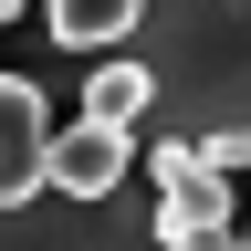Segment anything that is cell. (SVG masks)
I'll return each instance as SVG.
<instances>
[{
	"mask_svg": "<svg viewBox=\"0 0 251 251\" xmlns=\"http://www.w3.org/2000/svg\"><path fill=\"white\" fill-rule=\"evenodd\" d=\"M42 147H52V105L31 74H0V199L42 188Z\"/></svg>",
	"mask_w": 251,
	"mask_h": 251,
	"instance_id": "4",
	"label": "cell"
},
{
	"mask_svg": "<svg viewBox=\"0 0 251 251\" xmlns=\"http://www.w3.org/2000/svg\"><path fill=\"white\" fill-rule=\"evenodd\" d=\"M241 251H251V230H241Z\"/></svg>",
	"mask_w": 251,
	"mask_h": 251,
	"instance_id": "10",
	"label": "cell"
},
{
	"mask_svg": "<svg viewBox=\"0 0 251 251\" xmlns=\"http://www.w3.org/2000/svg\"><path fill=\"white\" fill-rule=\"evenodd\" d=\"M157 251H241L230 220H157Z\"/></svg>",
	"mask_w": 251,
	"mask_h": 251,
	"instance_id": "8",
	"label": "cell"
},
{
	"mask_svg": "<svg viewBox=\"0 0 251 251\" xmlns=\"http://www.w3.org/2000/svg\"><path fill=\"white\" fill-rule=\"evenodd\" d=\"M147 188H157V220H230V178H220L188 136L147 147Z\"/></svg>",
	"mask_w": 251,
	"mask_h": 251,
	"instance_id": "5",
	"label": "cell"
},
{
	"mask_svg": "<svg viewBox=\"0 0 251 251\" xmlns=\"http://www.w3.org/2000/svg\"><path fill=\"white\" fill-rule=\"evenodd\" d=\"M42 11H52V42L63 52H115L147 0H42Z\"/></svg>",
	"mask_w": 251,
	"mask_h": 251,
	"instance_id": "6",
	"label": "cell"
},
{
	"mask_svg": "<svg viewBox=\"0 0 251 251\" xmlns=\"http://www.w3.org/2000/svg\"><path fill=\"white\" fill-rule=\"evenodd\" d=\"M126 168H136V126H105V115L52 126L42 147V188H63V199H105V188H126Z\"/></svg>",
	"mask_w": 251,
	"mask_h": 251,
	"instance_id": "3",
	"label": "cell"
},
{
	"mask_svg": "<svg viewBox=\"0 0 251 251\" xmlns=\"http://www.w3.org/2000/svg\"><path fill=\"white\" fill-rule=\"evenodd\" d=\"M147 63L136 52H126V63H94V74H84V115H105V126H147Z\"/></svg>",
	"mask_w": 251,
	"mask_h": 251,
	"instance_id": "7",
	"label": "cell"
},
{
	"mask_svg": "<svg viewBox=\"0 0 251 251\" xmlns=\"http://www.w3.org/2000/svg\"><path fill=\"white\" fill-rule=\"evenodd\" d=\"M126 52L147 63V126L157 136H209L251 126V0H147Z\"/></svg>",
	"mask_w": 251,
	"mask_h": 251,
	"instance_id": "1",
	"label": "cell"
},
{
	"mask_svg": "<svg viewBox=\"0 0 251 251\" xmlns=\"http://www.w3.org/2000/svg\"><path fill=\"white\" fill-rule=\"evenodd\" d=\"M0 21H21V0H0Z\"/></svg>",
	"mask_w": 251,
	"mask_h": 251,
	"instance_id": "9",
	"label": "cell"
},
{
	"mask_svg": "<svg viewBox=\"0 0 251 251\" xmlns=\"http://www.w3.org/2000/svg\"><path fill=\"white\" fill-rule=\"evenodd\" d=\"M0 251H157V209H126V188L105 199L31 188V199H0Z\"/></svg>",
	"mask_w": 251,
	"mask_h": 251,
	"instance_id": "2",
	"label": "cell"
}]
</instances>
